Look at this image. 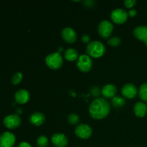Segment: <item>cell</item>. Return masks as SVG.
<instances>
[{
  "mask_svg": "<svg viewBox=\"0 0 147 147\" xmlns=\"http://www.w3.org/2000/svg\"><path fill=\"white\" fill-rule=\"evenodd\" d=\"M111 106L109 102L104 98H98L90 103L89 106V113L93 119L100 120L109 114Z\"/></svg>",
  "mask_w": 147,
  "mask_h": 147,
  "instance_id": "cell-1",
  "label": "cell"
},
{
  "mask_svg": "<svg viewBox=\"0 0 147 147\" xmlns=\"http://www.w3.org/2000/svg\"><path fill=\"white\" fill-rule=\"evenodd\" d=\"M86 53L88 55L93 58H99L106 53L104 45L99 41H91L86 47Z\"/></svg>",
  "mask_w": 147,
  "mask_h": 147,
  "instance_id": "cell-2",
  "label": "cell"
},
{
  "mask_svg": "<svg viewBox=\"0 0 147 147\" xmlns=\"http://www.w3.org/2000/svg\"><path fill=\"white\" fill-rule=\"evenodd\" d=\"M45 63L52 70H58L63 64V57L59 53H51L46 57Z\"/></svg>",
  "mask_w": 147,
  "mask_h": 147,
  "instance_id": "cell-3",
  "label": "cell"
},
{
  "mask_svg": "<svg viewBox=\"0 0 147 147\" xmlns=\"http://www.w3.org/2000/svg\"><path fill=\"white\" fill-rule=\"evenodd\" d=\"M77 67L80 71L87 73L91 70L93 67V60L88 55H81L78 58Z\"/></svg>",
  "mask_w": 147,
  "mask_h": 147,
  "instance_id": "cell-4",
  "label": "cell"
},
{
  "mask_svg": "<svg viewBox=\"0 0 147 147\" xmlns=\"http://www.w3.org/2000/svg\"><path fill=\"white\" fill-rule=\"evenodd\" d=\"M98 34L102 38L107 39L111 35L113 31V25L111 22L108 20H103L100 22L98 27Z\"/></svg>",
  "mask_w": 147,
  "mask_h": 147,
  "instance_id": "cell-5",
  "label": "cell"
},
{
  "mask_svg": "<svg viewBox=\"0 0 147 147\" xmlns=\"http://www.w3.org/2000/svg\"><path fill=\"white\" fill-rule=\"evenodd\" d=\"M129 14L123 9H116L113 10L111 14L112 21L117 24H122L128 20Z\"/></svg>",
  "mask_w": 147,
  "mask_h": 147,
  "instance_id": "cell-6",
  "label": "cell"
},
{
  "mask_svg": "<svg viewBox=\"0 0 147 147\" xmlns=\"http://www.w3.org/2000/svg\"><path fill=\"white\" fill-rule=\"evenodd\" d=\"M75 134L78 137L82 139H88L92 136L93 130L91 127L88 124H81L78 125L75 129Z\"/></svg>",
  "mask_w": 147,
  "mask_h": 147,
  "instance_id": "cell-7",
  "label": "cell"
},
{
  "mask_svg": "<svg viewBox=\"0 0 147 147\" xmlns=\"http://www.w3.org/2000/svg\"><path fill=\"white\" fill-rule=\"evenodd\" d=\"M21 118L17 114H11L6 116L3 120L4 125L9 129H14L18 128L21 124Z\"/></svg>",
  "mask_w": 147,
  "mask_h": 147,
  "instance_id": "cell-8",
  "label": "cell"
},
{
  "mask_svg": "<svg viewBox=\"0 0 147 147\" xmlns=\"http://www.w3.org/2000/svg\"><path fill=\"white\" fill-rule=\"evenodd\" d=\"M16 137L14 134L6 131L0 136V147H13Z\"/></svg>",
  "mask_w": 147,
  "mask_h": 147,
  "instance_id": "cell-9",
  "label": "cell"
},
{
  "mask_svg": "<svg viewBox=\"0 0 147 147\" xmlns=\"http://www.w3.org/2000/svg\"><path fill=\"white\" fill-rule=\"evenodd\" d=\"M62 38L67 43L72 44L77 40V34L75 30L71 27H65L61 32Z\"/></svg>",
  "mask_w": 147,
  "mask_h": 147,
  "instance_id": "cell-10",
  "label": "cell"
},
{
  "mask_svg": "<svg viewBox=\"0 0 147 147\" xmlns=\"http://www.w3.org/2000/svg\"><path fill=\"white\" fill-rule=\"evenodd\" d=\"M121 93L125 98L128 99H131L137 95L138 90L135 85L132 83H127L122 87Z\"/></svg>",
  "mask_w": 147,
  "mask_h": 147,
  "instance_id": "cell-11",
  "label": "cell"
},
{
  "mask_svg": "<svg viewBox=\"0 0 147 147\" xmlns=\"http://www.w3.org/2000/svg\"><path fill=\"white\" fill-rule=\"evenodd\" d=\"M52 143L56 147H66L68 144L67 136L63 134H55L52 136Z\"/></svg>",
  "mask_w": 147,
  "mask_h": 147,
  "instance_id": "cell-12",
  "label": "cell"
},
{
  "mask_svg": "<svg viewBox=\"0 0 147 147\" xmlns=\"http://www.w3.org/2000/svg\"><path fill=\"white\" fill-rule=\"evenodd\" d=\"M30 98V94L29 91L24 89H20L17 90L14 94V99L17 103L25 104L29 101Z\"/></svg>",
  "mask_w": 147,
  "mask_h": 147,
  "instance_id": "cell-13",
  "label": "cell"
},
{
  "mask_svg": "<svg viewBox=\"0 0 147 147\" xmlns=\"http://www.w3.org/2000/svg\"><path fill=\"white\" fill-rule=\"evenodd\" d=\"M135 37L140 41L143 42L147 45V26H138L134 30Z\"/></svg>",
  "mask_w": 147,
  "mask_h": 147,
  "instance_id": "cell-14",
  "label": "cell"
},
{
  "mask_svg": "<svg viewBox=\"0 0 147 147\" xmlns=\"http://www.w3.org/2000/svg\"><path fill=\"white\" fill-rule=\"evenodd\" d=\"M117 92V88L113 84H107L103 86L101 90V93L103 96L106 98H113L115 97Z\"/></svg>",
  "mask_w": 147,
  "mask_h": 147,
  "instance_id": "cell-15",
  "label": "cell"
},
{
  "mask_svg": "<svg viewBox=\"0 0 147 147\" xmlns=\"http://www.w3.org/2000/svg\"><path fill=\"white\" fill-rule=\"evenodd\" d=\"M30 121L34 126H40L45 121V116L40 112H35L30 115Z\"/></svg>",
  "mask_w": 147,
  "mask_h": 147,
  "instance_id": "cell-16",
  "label": "cell"
},
{
  "mask_svg": "<svg viewBox=\"0 0 147 147\" xmlns=\"http://www.w3.org/2000/svg\"><path fill=\"white\" fill-rule=\"evenodd\" d=\"M134 112L137 117H144L147 112L146 105L143 102H137L134 106Z\"/></svg>",
  "mask_w": 147,
  "mask_h": 147,
  "instance_id": "cell-17",
  "label": "cell"
},
{
  "mask_svg": "<svg viewBox=\"0 0 147 147\" xmlns=\"http://www.w3.org/2000/svg\"><path fill=\"white\" fill-rule=\"evenodd\" d=\"M64 57L68 61H74L79 57L78 53L74 48H69L65 50L64 53Z\"/></svg>",
  "mask_w": 147,
  "mask_h": 147,
  "instance_id": "cell-18",
  "label": "cell"
},
{
  "mask_svg": "<svg viewBox=\"0 0 147 147\" xmlns=\"http://www.w3.org/2000/svg\"><path fill=\"white\" fill-rule=\"evenodd\" d=\"M111 103L113 107L118 109L126 104V100L121 96H115L111 99Z\"/></svg>",
  "mask_w": 147,
  "mask_h": 147,
  "instance_id": "cell-19",
  "label": "cell"
},
{
  "mask_svg": "<svg viewBox=\"0 0 147 147\" xmlns=\"http://www.w3.org/2000/svg\"><path fill=\"white\" fill-rule=\"evenodd\" d=\"M139 95L143 101L147 103V83H144L140 86L139 90Z\"/></svg>",
  "mask_w": 147,
  "mask_h": 147,
  "instance_id": "cell-20",
  "label": "cell"
},
{
  "mask_svg": "<svg viewBox=\"0 0 147 147\" xmlns=\"http://www.w3.org/2000/svg\"><path fill=\"white\" fill-rule=\"evenodd\" d=\"M37 144L38 147H47L49 144V140L47 136H40L37 139Z\"/></svg>",
  "mask_w": 147,
  "mask_h": 147,
  "instance_id": "cell-21",
  "label": "cell"
},
{
  "mask_svg": "<svg viewBox=\"0 0 147 147\" xmlns=\"http://www.w3.org/2000/svg\"><path fill=\"white\" fill-rule=\"evenodd\" d=\"M79 121H80V118H79V116L77 113H70L68 117H67V121L72 125L77 124V123H79Z\"/></svg>",
  "mask_w": 147,
  "mask_h": 147,
  "instance_id": "cell-22",
  "label": "cell"
},
{
  "mask_svg": "<svg viewBox=\"0 0 147 147\" xmlns=\"http://www.w3.org/2000/svg\"><path fill=\"white\" fill-rule=\"evenodd\" d=\"M121 42V40L119 37H113L108 40L107 43L111 47H118Z\"/></svg>",
  "mask_w": 147,
  "mask_h": 147,
  "instance_id": "cell-23",
  "label": "cell"
},
{
  "mask_svg": "<svg viewBox=\"0 0 147 147\" xmlns=\"http://www.w3.org/2000/svg\"><path fill=\"white\" fill-rule=\"evenodd\" d=\"M22 78H23L22 73H20V72H18V73H15V74L13 76L12 79H11V82H12L13 84L17 85L22 81Z\"/></svg>",
  "mask_w": 147,
  "mask_h": 147,
  "instance_id": "cell-24",
  "label": "cell"
},
{
  "mask_svg": "<svg viewBox=\"0 0 147 147\" xmlns=\"http://www.w3.org/2000/svg\"><path fill=\"white\" fill-rule=\"evenodd\" d=\"M90 93H91L92 95H93V96H95V97L98 96L100 93V88H99L98 87H97V86H93V87H92L91 89H90Z\"/></svg>",
  "mask_w": 147,
  "mask_h": 147,
  "instance_id": "cell-25",
  "label": "cell"
},
{
  "mask_svg": "<svg viewBox=\"0 0 147 147\" xmlns=\"http://www.w3.org/2000/svg\"><path fill=\"white\" fill-rule=\"evenodd\" d=\"M136 4V0H125L124 5L127 8H132Z\"/></svg>",
  "mask_w": 147,
  "mask_h": 147,
  "instance_id": "cell-26",
  "label": "cell"
},
{
  "mask_svg": "<svg viewBox=\"0 0 147 147\" xmlns=\"http://www.w3.org/2000/svg\"><path fill=\"white\" fill-rule=\"evenodd\" d=\"M82 41L84 43H89L90 41V37L87 34H85L82 36Z\"/></svg>",
  "mask_w": 147,
  "mask_h": 147,
  "instance_id": "cell-27",
  "label": "cell"
},
{
  "mask_svg": "<svg viewBox=\"0 0 147 147\" xmlns=\"http://www.w3.org/2000/svg\"><path fill=\"white\" fill-rule=\"evenodd\" d=\"M83 3H84L85 5L86 6V7H93V5H94L95 4V1H83Z\"/></svg>",
  "mask_w": 147,
  "mask_h": 147,
  "instance_id": "cell-28",
  "label": "cell"
},
{
  "mask_svg": "<svg viewBox=\"0 0 147 147\" xmlns=\"http://www.w3.org/2000/svg\"><path fill=\"white\" fill-rule=\"evenodd\" d=\"M18 147H32V146L30 144L27 143V142H21V143L19 144Z\"/></svg>",
  "mask_w": 147,
  "mask_h": 147,
  "instance_id": "cell-29",
  "label": "cell"
},
{
  "mask_svg": "<svg viewBox=\"0 0 147 147\" xmlns=\"http://www.w3.org/2000/svg\"><path fill=\"white\" fill-rule=\"evenodd\" d=\"M128 14H129V16H130L131 17H134L136 15L137 12H136V10L131 9L129 11V13H128Z\"/></svg>",
  "mask_w": 147,
  "mask_h": 147,
  "instance_id": "cell-30",
  "label": "cell"
}]
</instances>
